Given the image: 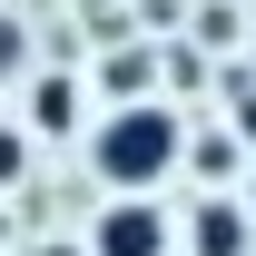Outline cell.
<instances>
[{"label":"cell","mask_w":256,"mask_h":256,"mask_svg":"<svg viewBox=\"0 0 256 256\" xmlns=\"http://www.w3.org/2000/svg\"><path fill=\"white\" fill-rule=\"evenodd\" d=\"M168 158H178V118L168 108H118L98 128V178H118V188H148Z\"/></svg>","instance_id":"1"},{"label":"cell","mask_w":256,"mask_h":256,"mask_svg":"<svg viewBox=\"0 0 256 256\" xmlns=\"http://www.w3.org/2000/svg\"><path fill=\"white\" fill-rule=\"evenodd\" d=\"M98 256H158V217L148 207H108L98 217Z\"/></svg>","instance_id":"2"},{"label":"cell","mask_w":256,"mask_h":256,"mask_svg":"<svg viewBox=\"0 0 256 256\" xmlns=\"http://www.w3.org/2000/svg\"><path fill=\"white\" fill-rule=\"evenodd\" d=\"M197 246H207V256H236V217L207 207V217H197Z\"/></svg>","instance_id":"3"},{"label":"cell","mask_w":256,"mask_h":256,"mask_svg":"<svg viewBox=\"0 0 256 256\" xmlns=\"http://www.w3.org/2000/svg\"><path fill=\"white\" fill-rule=\"evenodd\" d=\"M10 178H20V138L0 128V188H10Z\"/></svg>","instance_id":"4"},{"label":"cell","mask_w":256,"mask_h":256,"mask_svg":"<svg viewBox=\"0 0 256 256\" xmlns=\"http://www.w3.org/2000/svg\"><path fill=\"white\" fill-rule=\"evenodd\" d=\"M236 128H246V138H256V89H246V98H236Z\"/></svg>","instance_id":"5"}]
</instances>
